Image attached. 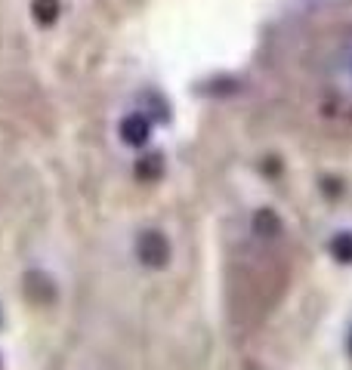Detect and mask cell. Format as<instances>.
<instances>
[{
  "label": "cell",
  "mask_w": 352,
  "mask_h": 370,
  "mask_svg": "<svg viewBox=\"0 0 352 370\" xmlns=\"http://www.w3.org/2000/svg\"><path fill=\"white\" fill-rule=\"evenodd\" d=\"M331 253L340 262H352V232H343L331 241Z\"/></svg>",
  "instance_id": "cell-1"
},
{
  "label": "cell",
  "mask_w": 352,
  "mask_h": 370,
  "mask_svg": "<svg viewBox=\"0 0 352 370\" xmlns=\"http://www.w3.org/2000/svg\"><path fill=\"white\" fill-rule=\"evenodd\" d=\"M349 352H352V343H349Z\"/></svg>",
  "instance_id": "cell-4"
},
{
  "label": "cell",
  "mask_w": 352,
  "mask_h": 370,
  "mask_svg": "<svg viewBox=\"0 0 352 370\" xmlns=\"http://www.w3.org/2000/svg\"><path fill=\"white\" fill-rule=\"evenodd\" d=\"M124 130H127V139L130 142H142V139H145V133H148V123L142 121V117H130Z\"/></svg>",
  "instance_id": "cell-3"
},
{
  "label": "cell",
  "mask_w": 352,
  "mask_h": 370,
  "mask_svg": "<svg viewBox=\"0 0 352 370\" xmlns=\"http://www.w3.org/2000/svg\"><path fill=\"white\" fill-rule=\"evenodd\" d=\"M31 12H34V18H40V22H53V18L59 16V0H34V3H31Z\"/></svg>",
  "instance_id": "cell-2"
}]
</instances>
